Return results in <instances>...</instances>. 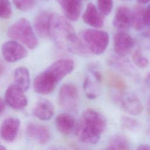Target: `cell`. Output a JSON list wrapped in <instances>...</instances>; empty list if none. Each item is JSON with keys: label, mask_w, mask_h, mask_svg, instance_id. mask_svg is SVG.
<instances>
[{"label": "cell", "mask_w": 150, "mask_h": 150, "mask_svg": "<svg viewBox=\"0 0 150 150\" xmlns=\"http://www.w3.org/2000/svg\"><path fill=\"white\" fill-rule=\"evenodd\" d=\"M113 25L121 31L129 29L132 26V11L126 6H119L114 18Z\"/></svg>", "instance_id": "cell-12"}, {"label": "cell", "mask_w": 150, "mask_h": 150, "mask_svg": "<svg viewBox=\"0 0 150 150\" xmlns=\"http://www.w3.org/2000/svg\"><path fill=\"white\" fill-rule=\"evenodd\" d=\"M7 35L11 39L21 42L30 49L38 45V39L31 25L25 18H21L12 24L8 29Z\"/></svg>", "instance_id": "cell-4"}, {"label": "cell", "mask_w": 150, "mask_h": 150, "mask_svg": "<svg viewBox=\"0 0 150 150\" xmlns=\"http://www.w3.org/2000/svg\"><path fill=\"white\" fill-rule=\"evenodd\" d=\"M17 9L22 11L30 10L35 5L36 0H13Z\"/></svg>", "instance_id": "cell-29"}, {"label": "cell", "mask_w": 150, "mask_h": 150, "mask_svg": "<svg viewBox=\"0 0 150 150\" xmlns=\"http://www.w3.org/2000/svg\"><path fill=\"white\" fill-rule=\"evenodd\" d=\"M20 121L16 117H9L5 119L1 124L0 134L2 138L6 142H11L15 140L17 136Z\"/></svg>", "instance_id": "cell-13"}, {"label": "cell", "mask_w": 150, "mask_h": 150, "mask_svg": "<svg viewBox=\"0 0 150 150\" xmlns=\"http://www.w3.org/2000/svg\"><path fill=\"white\" fill-rule=\"evenodd\" d=\"M52 15V13L50 12L43 11L39 12L36 16L34 26L39 37L45 38L49 36Z\"/></svg>", "instance_id": "cell-17"}, {"label": "cell", "mask_w": 150, "mask_h": 150, "mask_svg": "<svg viewBox=\"0 0 150 150\" xmlns=\"http://www.w3.org/2000/svg\"><path fill=\"white\" fill-rule=\"evenodd\" d=\"M123 1H128V0H123Z\"/></svg>", "instance_id": "cell-41"}, {"label": "cell", "mask_w": 150, "mask_h": 150, "mask_svg": "<svg viewBox=\"0 0 150 150\" xmlns=\"http://www.w3.org/2000/svg\"><path fill=\"white\" fill-rule=\"evenodd\" d=\"M14 80L15 85L23 91H26L30 86V76L28 69L25 66L17 67L14 71Z\"/></svg>", "instance_id": "cell-20"}, {"label": "cell", "mask_w": 150, "mask_h": 150, "mask_svg": "<svg viewBox=\"0 0 150 150\" xmlns=\"http://www.w3.org/2000/svg\"><path fill=\"white\" fill-rule=\"evenodd\" d=\"M48 150H66V149L62 148V147H58V146H53L50 148H49Z\"/></svg>", "instance_id": "cell-35"}, {"label": "cell", "mask_w": 150, "mask_h": 150, "mask_svg": "<svg viewBox=\"0 0 150 150\" xmlns=\"http://www.w3.org/2000/svg\"><path fill=\"white\" fill-rule=\"evenodd\" d=\"M123 57H113L110 60V64L114 66L117 69L122 72L124 74L129 76H135L137 75L136 70L134 69L130 63L126 59H122Z\"/></svg>", "instance_id": "cell-22"}, {"label": "cell", "mask_w": 150, "mask_h": 150, "mask_svg": "<svg viewBox=\"0 0 150 150\" xmlns=\"http://www.w3.org/2000/svg\"><path fill=\"white\" fill-rule=\"evenodd\" d=\"M148 133H149V135H150V127H149V130H148Z\"/></svg>", "instance_id": "cell-39"}, {"label": "cell", "mask_w": 150, "mask_h": 150, "mask_svg": "<svg viewBox=\"0 0 150 150\" xmlns=\"http://www.w3.org/2000/svg\"><path fill=\"white\" fill-rule=\"evenodd\" d=\"M97 7L102 16H107L113 8V0H97Z\"/></svg>", "instance_id": "cell-26"}, {"label": "cell", "mask_w": 150, "mask_h": 150, "mask_svg": "<svg viewBox=\"0 0 150 150\" xmlns=\"http://www.w3.org/2000/svg\"><path fill=\"white\" fill-rule=\"evenodd\" d=\"M3 57L8 62H15L27 55V50L25 47L15 40L5 42L1 47Z\"/></svg>", "instance_id": "cell-9"}, {"label": "cell", "mask_w": 150, "mask_h": 150, "mask_svg": "<svg viewBox=\"0 0 150 150\" xmlns=\"http://www.w3.org/2000/svg\"><path fill=\"white\" fill-rule=\"evenodd\" d=\"M5 108V101L2 99L0 98V115L3 112Z\"/></svg>", "instance_id": "cell-32"}, {"label": "cell", "mask_w": 150, "mask_h": 150, "mask_svg": "<svg viewBox=\"0 0 150 150\" xmlns=\"http://www.w3.org/2000/svg\"><path fill=\"white\" fill-rule=\"evenodd\" d=\"M136 150H150V146L147 144H141L137 147Z\"/></svg>", "instance_id": "cell-31"}, {"label": "cell", "mask_w": 150, "mask_h": 150, "mask_svg": "<svg viewBox=\"0 0 150 150\" xmlns=\"http://www.w3.org/2000/svg\"><path fill=\"white\" fill-rule=\"evenodd\" d=\"M5 70V67L3 64V63L0 60V76L4 73Z\"/></svg>", "instance_id": "cell-34"}, {"label": "cell", "mask_w": 150, "mask_h": 150, "mask_svg": "<svg viewBox=\"0 0 150 150\" xmlns=\"http://www.w3.org/2000/svg\"><path fill=\"white\" fill-rule=\"evenodd\" d=\"M61 6L66 18L71 21H76L79 18L81 5L80 0H56Z\"/></svg>", "instance_id": "cell-18"}, {"label": "cell", "mask_w": 150, "mask_h": 150, "mask_svg": "<svg viewBox=\"0 0 150 150\" xmlns=\"http://www.w3.org/2000/svg\"><path fill=\"white\" fill-rule=\"evenodd\" d=\"M120 122L122 128L132 132L139 130L141 127V124L137 120L128 116L122 117Z\"/></svg>", "instance_id": "cell-25"}, {"label": "cell", "mask_w": 150, "mask_h": 150, "mask_svg": "<svg viewBox=\"0 0 150 150\" xmlns=\"http://www.w3.org/2000/svg\"><path fill=\"white\" fill-rule=\"evenodd\" d=\"M80 36L88 50L94 54H101L108 47L109 35L105 31L91 29H86L81 32Z\"/></svg>", "instance_id": "cell-5"}, {"label": "cell", "mask_w": 150, "mask_h": 150, "mask_svg": "<svg viewBox=\"0 0 150 150\" xmlns=\"http://www.w3.org/2000/svg\"><path fill=\"white\" fill-rule=\"evenodd\" d=\"M106 125V120L102 114L94 109L88 108L81 114L74 133L81 142L96 144L104 132Z\"/></svg>", "instance_id": "cell-3"}, {"label": "cell", "mask_w": 150, "mask_h": 150, "mask_svg": "<svg viewBox=\"0 0 150 150\" xmlns=\"http://www.w3.org/2000/svg\"><path fill=\"white\" fill-rule=\"evenodd\" d=\"M88 74L83 81V89L87 98H96L100 93V83L102 80L101 73L94 66L88 67Z\"/></svg>", "instance_id": "cell-8"}, {"label": "cell", "mask_w": 150, "mask_h": 150, "mask_svg": "<svg viewBox=\"0 0 150 150\" xmlns=\"http://www.w3.org/2000/svg\"><path fill=\"white\" fill-rule=\"evenodd\" d=\"M144 23L145 25H150V4L148 5L147 9L145 10L144 13Z\"/></svg>", "instance_id": "cell-30"}, {"label": "cell", "mask_w": 150, "mask_h": 150, "mask_svg": "<svg viewBox=\"0 0 150 150\" xmlns=\"http://www.w3.org/2000/svg\"><path fill=\"white\" fill-rule=\"evenodd\" d=\"M105 80L108 85L118 91L126 90L127 86L123 79L118 74L111 71H108L105 74Z\"/></svg>", "instance_id": "cell-23"}, {"label": "cell", "mask_w": 150, "mask_h": 150, "mask_svg": "<svg viewBox=\"0 0 150 150\" xmlns=\"http://www.w3.org/2000/svg\"><path fill=\"white\" fill-rule=\"evenodd\" d=\"M145 82L146 85V86L149 88H150V73L147 74V76L145 77Z\"/></svg>", "instance_id": "cell-33"}, {"label": "cell", "mask_w": 150, "mask_h": 150, "mask_svg": "<svg viewBox=\"0 0 150 150\" xmlns=\"http://www.w3.org/2000/svg\"><path fill=\"white\" fill-rule=\"evenodd\" d=\"M104 150H106V149H104Z\"/></svg>", "instance_id": "cell-42"}, {"label": "cell", "mask_w": 150, "mask_h": 150, "mask_svg": "<svg viewBox=\"0 0 150 150\" xmlns=\"http://www.w3.org/2000/svg\"><path fill=\"white\" fill-rule=\"evenodd\" d=\"M76 150H80V149H76Z\"/></svg>", "instance_id": "cell-40"}, {"label": "cell", "mask_w": 150, "mask_h": 150, "mask_svg": "<svg viewBox=\"0 0 150 150\" xmlns=\"http://www.w3.org/2000/svg\"><path fill=\"white\" fill-rule=\"evenodd\" d=\"M113 99L121 109L131 115H139L143 110L140 99L131 91H118L114 96Z\"/></svg>", "instance_id": "cell-6"}, {"label": "cell", "mask_w": 150, "mask_h": 150, "mask_svg": "<svg viewBox=\"0 0 150 150\" xmlns=\"http://www.w3.org/2000/svg\"><path fill=\"white\" fill-rule=\"evenodd\" d=\"M0 150H6V149L2 145H0Z\"/></svg>", "instance_id": "cell-38"}, {"label": "cell", "mask_w": 150, "mask_h": 150, "mask_svg": "<svg viewBox=\"0 0 150 150\" xmlns=\"http://www.w3.org/2000/svg\"><path fill=\"white\" fill-rule=\"evenodd\" d=\"M82 18L84 22L91 27L100 28L104 26L103 18L93 3L87 4Z\"/></svg>", "instance_id": "cell-16"}, {"label": "cell", "mask_w": 150, "mask_h": 150, "mask_svg": "<svg viewBox=\"0 0 150 150\" xmlns=\"http://www.w3.org/2000/svg\"><path fill=\"white\" fill-rule=\"evenodd\" d=\"M137 1L141 4H145L150 2V0H137Z\"/></svg>", "instance_id": "cell-36"}, {"label": "cell", "mask_w": 150, "mask_h": 150, "mask_svg": "<svg viewBox=\"0 0 150 150\" xmlns=\"http://www.w3.org/2000/svg\"><path fill=\"white\" fill-rule=\"evenodd\" d=\"M145 9L141 6L137 5L132 11V26L137 30L142 29L145 26Z\"/></svg>", "instance_id": "cell-24"}, {"label": "cell", "mask_w": 150, "mask_h": 150, "mask_svg": "<svg viewBox=\"0 0 150 150\" xmlns=\"http://www.w3.org/2000/svg\"><path fill=\"white\" fill-rule=\"evenodd\" d=\"M106 150H131L128 138L122 134H116L111 137Z\"/></svg>", "instance_id": "cell-21"}, {"label": "cell", "mask_w": 150, "mask_h": 150, "mask_svg": "<svg viewBox=\"0 0 150 150\" xmlns=\"http://www.w3.org/2000/svg\"><path fill=\"white\" fill-rule=\"evenodd\" d=\"M49 36L60 49L81 56L89 53L87 46L77 36L72 25L59 15H52Z\"/></svg>", "instance_id": "cell-1"}, {"label": "cell", "mask_w": 150, "mask_h": 150, "mask_svg": "<svg viewBox=\"0 0 150 150\" xmlns=\"http://www.w3.org/2000/svg\"><path fill=\"white\" fill-rule=\"evenodd\" d=\"M12 10L8 0H0V18L9 19L11 17Z\"/></svg>", "instance_id": "cell-27"}, {"label": "cell", "mask_w": 150, "mask_h": 150, "mask_svg": "<svg viewBox=\"0 0 150 150\" xmlns=\"http://www.w3.org/2000/svg\"><path fill=\"white\" fill-rule=\"evenodd\" d=\"M27 133L30 138L40 144H47L51 138L50 132L47 127L35 123L28 125Z\"/></svg>", "instance_id": "cell-15"}, {"label": "cell", "mask_w": 150, "mask_h": 150, "mask_svg": "<svg viewBox=\"0 0 150 150\" xmlns=\"http://www.w3.org/2000/svg\"><path fill=\"white\" fill-rule=\"evenodd\" d=\"M6 103L13 109L19 110L25 107L28 104L24 91L15 84L8 87L5 94Z\"/></svg>", "instance_id": "cell-10"}, {"label": "cell", "mask_w": 150, "mask_h": 150, "mask_svg": "<svg viewBox=\"0 0 150 150\" xmlns=\"http://www.w3.org/2000/svg\"><path fill=\"white\" fill-rule=\"evenodd\" d=\"M114 49L120 57H124L132 49L134 40L132 37L124 31H120L113 37Z\"/></svg>", "instance_id": "cell-11"}, {"label": "cell", "mask_w": 150, "mask_h": 150, "mask_svg": "<svg viewBox=\"0 0 150 150\" xmlns=\"http://www.w3.org/2000/svg\"><path fill=\"white\" fill-rule=\"evenodd\" d=\"M74 67V63L72 60L62 59L55 61L35 77L33 81L34 90L40 94L52 93L57 83L70 73Z\"/></svg>", "instance_id": "cell-2"}, {"label": "cell", "mask_w": 150, "mask_h": 150, "mask_svg": "<svg viewBox=\"0 0 150 150\" xmlns=\"http://www.w3.org/2000/svg\"><path fill=\"white\" fill-rule=\"evenodd\" d=\"M58 101L60 106L66 110H75L79 101V93L77 86L73 83L63 84L59 90Z\"/></svg>", "instance_id": "cell-7"}, {"label": "cell", "mask_w": 150, "mask_h": 150, "mask_svg": "<svg viewBox=\"0 0 150 150\" xmlns=\"http://www.w3.org/2000/svg\"><path fill=\"white\" fill-rule=\"evenodd\" d=\"M54 108L52 103L48 100H40L33 110V115L41 120H49L54 115Z\"/></svg>", "instance_id": "cell-19"}, {"label": "cell", "mask_w": 150, "mask_h": 150, "mask_svg": "<svg viewBox=\"0 0 150 150\" xmlns=\"http://www.w3.org/2000/svg\"><path fill=\"white\" fill-rule=\"evenodd\" d=\"M147 110L148 113L150 114V97L148 99V105H147Z\"/></svg>", "instance_id": "cell-37"}, {"label": "cell", "mask_w": 150, "mask_h": 150, "mask_svg": "<svg viewBox=\"0 0 150 150\" xmlns=\"http://www.w3.org/2000/svg\"><path fill=\"white\" fill-rule=\"evenodd\" d=\"M132 60L134 64L139 68L146 67L148 63V59L142 56L141 50L139 49L135 50L132 56Z\"/></svg>", "instance_id": "cell-28"}, {"label": "cell", "mask_w": 150, "mask_h": 150, "mask_svg": "<svg viewBox=\"0 0 150 150\" xmlns=\"http://www.w3.org/2000/svg\"><path fill=\"white\" fill-rule=\"evenodd\" d=\"M54 123L57 131L65 136L74 132L77 125L74 117L68 113H62L57 115Z\"/></svg>", "instance_id": "cell-14"}]
</instances>
